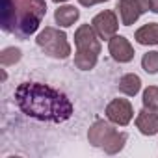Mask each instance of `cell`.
<instances>
[{"instance_id":"18","label":"cell","mask_w":158,"mask_h":158,"mask_svg":"<svg viewBox=\"0 0 158 158\" xmlns=\"http://www.w3.org/2000/svg\"><path fill=\"white\" fill-rule=\"evenodd\" d=\"M151 11L158 13V0H151Z\"/></svg>"},{"instance_id":"13","label":"cell","mask_w":158,"mask_h":158,"mask_svg":"<svg viewBox=\"0 0 158 158\" xmlns=\"http://www.w3.org/2000/svg\"><path fill=\"white\" fill-rule=\"evenodd\" d=\"M119 91L127 97H134L139 93L141 89V78L136 74V73H127L119 78V84H117Z\"/></svg>"},{"instance_id":"17","label":"cell","mask_w":158,"mask_h":158,"mask_svg":"<svg viewBox=\"0 0 158 158\" xmlns=\"http://www.w3.org/2000/svg\"><path fill=\"white\" fill-rule=\"evenodd\" d=\"M102 2H108V0H78V4L84 6V8H91V6H97V4H102Z\"/></svg>"},{"instance_id":"4","label":"cell","mask_w":158,"mask_h":158,"mask_svg":"<svg viewBox=\"0 0 158 158\" xmlns=\"http://www.w3.org/2000/svg\"><path fill=\"white\" fill-rule=\"evenodd\" d=\"M127 139L128 134L119 132L110 119H97L88 130V141L93 147L102 149L106 154H117L119 151H123Z\"/></svg>"},{"instance_id":"6","label":"cell","mask_w":158,"mask_h":158,"mask_svg":"<svg viewBox=\"0 0 158 158\" xmlns=\"http://www.w3.org/2000/svg\"><path fill=\"white\" fill-rule=\"evenodd\" d=\"M121 24L132 26L143 13L151 11V0H119L115 6Z\"/></svg>"},{"instance_id":"3","label":"cell","mask_w":158,"mask_h":158,"mask_svg":"<svg viewBox=\"0 0 158 158\" xmlns=\"http://www.w3.org/2000/svg\"><path fill=\"white\" fill-rule=\"evenodd\" d=\"M101 37L97 35L95 28L91 24H80L74 32V67L80 71H91L101 54Z\"/></svg>"},{"instance_id":"16","label":"cell","mask_w":158,"mask_h":158,"mask_svg":"<svg viewBox=\"0 0 158 158\" xmlns=\"http://www.w3.org/2000/svg\"><path fill=\"white\" fill-rule=\"evenodd\" d=\"M141 102L145 108H152L158 110V86H149L145 88L143 95H141Z\"/></svg>"},{"instance_id":"9","label":"cell","mask_w":158,"mask_h":158,"mask_svg":"<svg viewBox=\"0 0 158 158\" xmlns=\"http://www.w3.org/2000/svg\"><path fill=\"white\" fill-rule=\"evenodd\" d=\"M108 52L117 63H128L134 60V54H136L130 41L125 35H117V34L108 41Z\"/></svg>"},{"instance_id":"14","label":"cell","mask_w":158,"mask_h":158,"mask_svg":"<svg viewBox=\"0 0 158 158\" xmlns=\"http://www.w3.org/2000/svg\"><path fill=\"white\" fill-rule=\"evenodd\" d=\"M21 58H23V50L17 48V47H6L0 52V63H2V67L15 65V63L21 61Z\"/></svg>"},{"instance_id":"15","label":"cell","mask_w":158,"mask_h":158,"mask_svg":"<svg viewBox=\"0 0 158 158\" xmlns=\"http://www.w3.org/2000/svg\"><path fill=\"white\" fill-rule=\"evenodd\" d=\"M141 67L147 74H156L158 73V50H149L141 58Z\"/></svg>"},{"instance_id":"10","label":"cell","mask_w":158,"mask_h":158,"mask_svg":"<svg viewBox=\"0 0 158 158\" xmlns=\"http://www.w3.org/2000/svg\"><path fill=\"white\" fill-rule=\"evenodd\" d=\"M136 127L143 136H156L158 134V110L143 106L136 115Z\"/></svg>"},{"instance_id":"1","label":"cell","mask_w":158,"mask_h":158,"mask_svg":"<svg viewBox=\"0 0 158 158\" xmlns=\"http://www.w3.org/2000/svg\"><path fill=\"white\" fill-rule=\"evenodd\" d=\"M13 97H15L19 110L26 117H32L41 123L60 125V123L69 121L74 112L71 99L63 91L48 84H41V82L19 84Z\"/></svg>"},{"instance_id":"19","label":"cell","mask_w":158,"mask_h":158,"mask_svg":"<svg viewBox=\"0 0 158 158\" xmlns=\"http://www.w3.org/2000/svg\"><path fill=\"white\" fill-rule=\"evenodd\" d=\"M52 2H56V4H63V2H67V0H52Z\"/></svg>"},{"instance_id":"11","label":"cell","mask_w":158,"mask_h":158,"mask_svg":"<svg viewBox=\"0 0 158 158\" xmlns=\"http://www.w3.org/2000/svg\"><path fill=\"white\" fill-rule=\"evenodd\" d=\"M78 19H80V10H76V8L71 6V4L58 6V10L54 11V21H56V24H60L61 28L73 26Z\"/></svg>"},{"instance_id":"7","label":"cell","mask_w":158,"mask_h":158,"mask_svg":"<svg viewBox=\"0 0 158 158\" xmlns=\"http://www.w3.org/2000/svg\"><path fill=\"white\" fill-rule=\"evenodd\" d=\"M91 26L95 28L97 35L104 41H110L115 34H117V28H119V19H117V13L114 10H104L101 13H97L91 21Z\"/></svg>"},{"instance_id":"8","label":"cell","mask_w":158,"mask_h":158,"mask_svg":"<svg viewBox=\"0 0 158 158\" xmlns=\"http://www.w3.org/2000/svg\"><path fill=\"white\" fill-rule=\"evenodd\" d=\"M134 117V108L128 99H114L106 106V119L117 127H127Z\"/></svg>"},{"instance_id":"2","label":"cell","mask_w":158,"mask_h":158,"mask_svg":"<svg viewBox=\"0 0 158 158\" xmlns=\"http://www.w3.org/2000/svg\"><path fill=\"white\" fill-rule=\"evenodd\" d=\"M47 15L45 0H0V28L17 39H30Z\"/></svg>"},{"instance_id":"12","label":"cell","mask_w":158,"mask_h":158,"mask_svg":"<svg viewBox=\"0 0 158 158\" xmlns=\"http://www.w3.org/2000/svg\"><path fill=\"white\" fill-rule=\"evenodd\" d=\"M134 39H136V43L145 45V47L158 45V23H147L141 28H138L134 34Z\"/></svg>"},{"instance_id":"5","label":"cell","mask_w":158,"mask_h":158,"mask_svg":"<svg viewBox=\"0 0 158 158\" xmlns=\"http://www.w3.org/2000/svg\"><path fill=\"white\" fill-rule=\"evenodd\" d=\"M35 43L47 56H50L54 60H67L71 56V45L67 41V34L60 28L45 26L37 34Z\"/></svg>"}]
</instances>
